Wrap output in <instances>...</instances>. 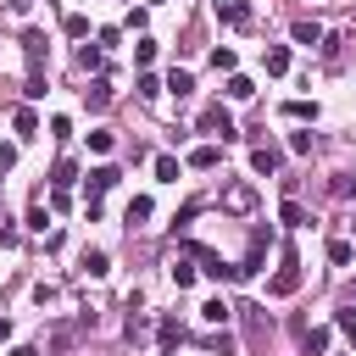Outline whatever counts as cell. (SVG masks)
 <instances>
[{"label":"cell","instance_id":"52a82bcc","mask_svg":"<svg viewBox=\"0 0 356 356\" xmlns=\"http://www.w3.org/2000/svg\"><path fill=\"white\" fill-rule=\"evenodd\" d=\"M250 167L273 178V172H278V150H273V145H256V150H250Z\"/></svg>","mask_w":356,"mask_h":356},{"label":"cell","instance_id":"83f0119b","mask_svg":"<svg viewBox=\"0 0 356 356\" xmlns=\"http://www.w3.org/2000/svg\"><path fill=\"white\" fill-rule=\"evenodd\" d=\"M289 150H295V156H312V134H306V128H300V134H289Z\"/></svg>","mask_w":356,"mask_h":356},{"label":"cell","instance_id":"7a4b0ae2","mask_svg":"<svg viewBox=\"0 0 356 356\" xmlns=\"http://www.w3.org/2000/svg\"><path fill=\"white\" fill-rule=\"evenodd\" d=\"M200 128H206L211 139H222V145H228V139L239 134V128H234V117H228L222 106H206V111H200Z\"/></svg>","mask_w":356,"mask_h":356},{"label":"cell","instance_id":"cb8c5ba5","mask_svg":"<svg viewBox=\"0 0 356 356\" xmlns=\"http://www.w3.org/2000/svg\"><path fill=\"white\" fill-rule=\"evenodd\" d=\"M211 67H217V72H234V50L217 44V50H211Z\"/></svg>","mask_w":356,"mask_h":356},{"label":"cell","instance_id":"e575fe53","mask_svg":"<svg viewBox=\"0 0 356 356\" xmlns=\"http://www.w3.org/2000/svg\"><path fill=\"white\" fill-rule=\"evenodd\" d=\"M22 6H28V0H22Z\"/></svg>","mask_w":356,"mask_h":356},{"label":"cell","instance_id":"6da1fadb","mask_svg":"<svg viewBox=\"0 0 356 356\" xmlns=\"http://www.w3.org/2000/svg\"><path fill=\"white\" fill-rule=\"evenodd\" d=\"M295 289H300V256L284 250V256H278V273H273V284H267V295L284 300V295H295Z\"/></svg>","mask_w":356,"mask_h":356},{"label":"cell","instance_id":"277c9868","mask_svg":"<svg viewBox=\"0 0 356 356\" xmlns=\"http://www.w3.org/2000/svg\"><path fill=\"white\" fill-rule=\"evenodd\" d=\"M217 22H228V28H245V22H250V6H239V0H217Z\"/></svg>","mask_w":356,"mask_h":356},{"label":"cell","instance_id":"30bf717a","mask_svg":"<svg viewBox=\"0 0 356 356\" xmlns=\"http://www.w3.org/2000/svg\"><path fill=\"white\" fill-rule=\"evenodd\" d=\"M83 273H89V278H106V273H111V256H106V250H83Z\"/></svg>","mask_w":356,"mask_h":356},{"label":"cell","instance_id":"d6986e66","mask_svg":"<svg viewBox=\"0 0 356 356\" xmlns=\"http://www.w3.org/2000/svg\"><path fill=\"white\" fill-rule=\"evenodd\" d=\"M167 89H172V95H178V100H184V95H189V89H195V78H189V72H178V67H172V78H167Z\"/></svg>","mask_w":356,"mask_h":356},{"label":"cell","instance_id":"f1b7e54d","mask_svg":"<svg viewBox=\"0 0 356 356\" xmlns=\"http://www.w3.org/2000/svg\"><path fill=\"white\" fill-rule=\"evenodd\" d=\"M50 184H56V189H67V184H72V161H56V172H50Z\"/></svg>","mask_w":356,"mask_h":356},{"label":"cell","instance_id":"ac0fdd59","mask_svg":"<svg viewBox=\"0 0 356 356\" xmlns=\"http://www.w3.org/2000/svg\"><path fill=\"white\" fill-rule=\"evenodd\" d=\"M78 67H83V72H100V44H83V50H78Z\"/></svg>","mask_w":356,"mask_h":356},{"label":"cell","instance_id":"44dd1931","mask_svg":"<svg viewBox=\"0 0 356 356\" xmlns=\"http://www.w3.org/2000/svg\"><path fill=\"white\" fill-rule=\"evenodd\" d=\"M284 117H295V122H306V117H317V106H312V100H289V106H284Z\"/></svg>","mask_w":356,"mask_h":356},{"label":"cell","instance_id":"5b68a950","mask_svg":"<svg viewBox=\"0 0 356 356\" xmlns=\"http://www.w3.org/2000/svg\"><path fill=\"white\" fill-rule=\"evenodd\" d=\"M117 178H122L117 167H95V172H89V200H100V195H106V189H111Z\"/></svg>","mask_w":356,"mask_h":356},{"label":"cell","instance_id":"7c38bea8","mask_svg":"<svg viewBox=\"0 0 356 356\" xmlns=\"http://www.w3.org/2000/svg\"><path fill=\"white\" fill-rule=\"evenodd\" d=\"M217 161H222V150H217V145H200V150H189V167H200V172H206V167H217Z\"/></svg>","mask_w":356,"mask_h":356},{"label":"cell","instance_id":"4fadbf2b","mask_svg":"<svg viewBox=\"0 0 356 356\" xmlns=\"http://www.w3.org/2000/svg\"><path fill=\"white\" fill-rule=\"evenodd\" d=\"M278 217H284V222H289V228H306V222H312V217H306V206H300V200H284V206H278Z\"/></svg>","mask_w":356,"mask_h":356},{"label":"cell","instance_id":"603a6c76","mask_svg":"<svg viewBox=\"0 0 356 356\" xmlns=\"http://www.w3.org/2000/svg\"><path fill=\"white\" fill-rule=\"evenodd\" d=\"M306 350L323 356V350H328V328H306Z\"/></svg>","mask_w":356,"mask_h":356},{"label":"cell","instance_id":"9c48e42d","mask_svg":"<svg viewBox=\"0 0 356 356\" xmlns=\"http://www.w3.org/2000/svg\"><path fill=\"white\" fill-rule=\"evenodd\" d=\"M261 61H267V72H273V78H284V72H289V50H284V44H267V56H261Z\"/></svg>","mask_w":356,"mask_h":356},{"label":"cell","instance_id":"3957f363","mask_svg":"<svg viewBox=\"0 0 356 356\" xmlns=\"http://www.w3.org/2000/svg\"><path fill=\"white\" fill-rule=\"evenodd\" d=\"M250 206H256V189L250 184H228L222 189V211H250Z\"/></svg>","mask_w":356,"mask_h":356},{"label":"cell","instance_id":"484cf974","mask_svg":"<svg viewBox=\"0 0 356 356\" xmlns=\"http://www.w3.org/2000/svg\"><path fill=\"white\" fill-rule=\"evenodd\" d=\"M44 222H50V211H44V200H33V206H28V228L44 234Z\"/></svg>","mask_w":356,"mask_h":356},{"label":"cell","instance_id":"8fae6325","mask_svg":"<svg viewBox=\"0 0 356 356\" xmlns=\"http://www.w3.org/2000/svg\"><path fill=\"white\" fill-rule=\"evenodd\" d=\"M289 33H295V44H323V28H317V22H306V17H300Z\"/></svg>","mask_w":356,"mask_h":356},{"label":"cell","instance_id":"4316f807","mask_svg":"<svg viewBox=\"0 0 356 356\" xmlns=\"http://www.w3.org/2000/svg\"><path fill=\"white\" fill-rule=\"evenodd\" d=\"M17 134H39V117H33V111H28V106H22V111H17Z\"/></svg>","mask_w":356,"mask_h":356},{"label":"cell","instance_id":"7402d4cb","mask_svg":"<svg viewBox=\"0 0 356 356\" xmlns=\"http://www.w3.org/2000/svg\"><path fill=\"white\" fill-rule=\"evenodd\" d=\"M167 273H172V284H178V289H189V284H195V267H189V261H172Z\"/></svg>","mask_w":356,"mask_h":356},{"label":"cell","instance_id":"d6a6232c","mask_svg":"<svg viewBox=\"0 0 356 356\" xmlns=\"http://www.w3.org/2000/svg\"><path fill=\"white\" fill-rule=\"evenodd\" d=\"M11 161H17V150H11V145H0V172H6Z\"/></svg>","mask_w":356,"mask_h":356},{"label":"cell","instance_id":"4dcf8cb0","mask_svg":"<svg viewBox=\"0 0 356 356\" xmlns=\"http://www.w3.org/2000/svg\"><path fill=\"white\" fill-rule=\"evenodd\" d=\"M334 323H339V328L356 339V312H350V306H339V312H334Z\"/></svg>","mask_w":356,"mask_h":356},{"label":"cell","instance_id":"ba28073f","mask_svg":"<svg viewBox=\"0 0 356 356\" xmlns=\"http://www.w3.org/2000/svg\"><path fill=\"white\" fill-rule=\"evenodd\" d=\"M200 317H206V323H217V328H222V323H228V317H234V306H228V300H222V295H211V300H206V306H200Z\"/></svg>","mask_w":356,"mask_h":356},{"label":"cell","instance_id":"f546056e","mask_svg":"<svg viewBox=\"0 0 356 356\" xmlns=\"http://www.w3.org/2000/svg\"><path fill=\"white\" fill-rule=\"evenodd\" d=\"M72 339H78V328H56V334H50V350H67Z\"/></svg>","mask_w":356,"mask_h":356},{"label":"cell","instance_id":"ffe728a7","mask_svg":"<svg viewBox=\"0 0 356 356\" xmlns=\"http://www.w3.org/2000/svg\"><path fill=\"white\" fill-rule=\"evenodd\" d=\"M228 95H234V100H250V95H256V83H250V78H239V72H234V78H228Z\"/></svg>","mask_w":356,"mask_h":356},{"label":"cell","instance_id":"836d02e7","mask_svg":"<svg viewBox=\"0 0 356 356\" xmlns=\"http://www.w3.org/2000/svg\"><path fill=\"white\" fill-rule=\"evenodd\" d=\"M11 334H17V328H11V317H0V345H6Z\"/></svg>","mask_w":356,"mask_h":356},{"label":"cell","instance_id":"1f68e13d","mask_svg":"<svg viewBox=\"0 0 356 356\" xmlns=\"http://www.w3.org/2000/svg\"><path fill=\"white\" fill-rule=\"evenodd\" d=\"M22 95H28V100H39V95H44V78H39V72H28V83H22Z\"/></svg>","mask_w":356,"mask_h":356},{"label":"cell","instance_id":"d4e9b609","mask_svg":"<svg viewBox=\"0 0 356 356\" xmlns=\"http://www.w3.org/2000/svg\"><path fill=\"white\" fill-rule=\"evenodd\" d=\"M328 195H334V200H350V195H356V184H350V178H345V172H339V178H334V184H328Z\"/></svg>","mask_w":356,"mask_h":356},{"label":"cell","instance_id":"8992f818","mask_svg":"<svg viewBox=\"0 0 356 356\" xmlns=\"http://www.w3.org/2000/svg\"><path fill=\"white\" fill-rule=\"evenodd\" d=\"M83 100H89V111H106V106H111V83H106V78H95V83L83 89Z\"/></svg>","mask_w":356,"mask_h":356},{"label":"cell","instance_id":"e0dca14e","mask_svg":"<svg viewBox=\"0 0 356 356\" xmlns=\"http://www.w3.org/2000/svg\"><path fill=\"white\" fill-rule=\"evenodd\" d=\"M350 256H356L350 239H334V245H328V261H334V267H350Z\"/></svg>","mask_w":356,"mask_h":356},{"label":"cell","instance_id":"9a60e30c","mask_svg":"<svg viewBox=\"0 0 356 356\" xmlns=\"http://www.w3.org/2000/svg\"><path fill=\"white\" fill-rule=\"evenodd\" d=\"M150 167H156V178H161V184H178V156H156Z\"/></svg>","mask_w":356,"mask_h":356},{"label":"cell","instance_id":"2e32d148","mask_svg":"<svg viewBox=\"0 0 356 356\" xmlns=\"http://www.w3.org/2000/svg\"><path fill=\"white\" fill-rule=\"evenodd\" d=\"M145 217H150V195H134V200H128V222H134V228H139V222H145Z\"/></svg>","mask_w":356,"mask_h":356},{"label":"cell","instance_id":"5bb4252c","mask_svg":"<svg viewBox=\"0 0 356 356\" xmlns=\"http://www.w3.org/2000/svg\"><path fill=\"white\" fill-rule=\"evenodd\" d=\"M156 339H161V350H172V345L184 339V328H178L172 317H161V323H156Z\"/></svg>","mask_w":356,"mask_h":356}]
</instances>
